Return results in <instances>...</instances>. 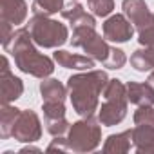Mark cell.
I'll return each instance as SVG.
<instances>
[{
	"label": "cell",
	"mask_w": 154,
	"mask_h": 154,
	"mask_svg": "<svg viewBox=\"0 0 154 154\" xmlns=\"http://www.w3.org/2000/svg\"><path fill=\"white\" fill-rule=\"evenodd\" d=\"M109 82V76L105 71H84L78 74H72L67 80V91L72 103V109L82 118L94 116V111H98V100L100 94H103V89Z\"/></svg>",
	"instance_id": "6da1fadb"
},
{
	"label": "cell",
	"mask_w": 154,
	"mask_h": 154,
	"mask_svg": "<svg viewBox=\"0 0 154 154\" xmlns=\"http://www.w3.org/2000/svg\"><path fill=\"white\" fill-rule=\"evenodd\" d=\"M6 51L13 54L15 65L22 72L31 74L35 78H47L54 71V62L35 47V40L27 27H20L13 33Z\"/></svg>",
	"instance_id": "7a4b0ae2"
},
{
	"label": "cell",
	"mask_w": 154,
	"mask_h": 154,
	"mask_svg": "<svg viewBox=\"0 0 154 154\" xmlns=\"http://www.w3.org/2000/svg\"><path fill=\"white\" fill-rule=\"evenodd\" d=\"M103 103L98 109V120L105 127H112L123 122L127 116V87L122 80H109L103 89Z\"/></svg>",
	"instance_id": "3957f363"
},
{
	"label": "cell",
	"mask_w": 154,
	"mask_h": 154,
	"mask_svg": "<svg viewBox=\"0 0 154 154\" xmlns=\"http://www.w3.org/2000/svg\"><path fill=\"white\" fill-rule=\"evenodd\" d=\"M27 29L35 44L44 49H58L69 38V29L65 24L44 15H33L27 22Z\"/></svg>",
	"instance_id": "277c9868"
},
{
	"label": "cell",
	"mask_w": 154,
	"mask_h": 154,
	"mask_svg": "<svg viewBox=\"0 0 154 154\" xmlns=\"http://www.w3.org/2000/svg\"><path fill=\"white\" fill-rule=\"evenodd\" d=\"M100 141H102L100 120H96L94 116L82 118L69 127L67 145H69V150L72 152H78V154L93 152L98 149Z\"/></svg>",
	"instance_id": "5b68a950"
},
{
	"label": "cell",
	"mask_w": 154,
	"mask_h": 154,
	"mask_svg": "<svg viewBox=\"0 0 154 154\" xmlns=\"http://www.w3.org/2000/svg\"><path fill=\"white\" fill-rule=\"evenodd\" d=\"M72 47H80L87 53V56H91L93 60L98 62H105L109 53H111V45L105 42V38H102L94 27L91 26H82V27H74L72 29V38H71Z\"/></svg>",
	"instance_id": "8992f818"
},
{
	"label": "cell",
	"mask_w": 154,
	"mask_h": 154,
	"mask_svg": "<svg viewBox=\"0 0 154 154\" xmlns=\"http://www.w3.org/2000/svg\"><path fill=\"white\" fill-rule=\"evenodd\" d=\"M13 138L22 143H33L42 138V123L35 111L31 109L20 111L15 129H13Z\"/></svg>",
	"instance_id": "52a82bcc"
},
{
	"label": "cell",
	"mask_w": 154,
	"mask_h": 154,
	"mask_svg": "<svg viewBox=\"0 0 154 154\" xmlns=\"http://www.w3.org/2000/svg\"><path fill=\"white\" fill-rule=\"evenodd\" d=\"M44 123L51 136H63L69 132L71 123L65 118V105L63 102H44Z\"/></svg>",
	"instance_id": "ba28073f"
},
{
	"label": "cell",
	"mask_w": 154,
	"mask_h": 154,
	"mask_svg": "<svg viewBox=\"0 0 154 154\" xmlns=\"http://www.w3.org/2000/svg\"><path fill=\"white\" fill-rule=\"evenodd\" d=\"M134 35V26L125 15H112L103 22V38L109 42H118L123 44L131 40Z\"/></svg>",
	"instance_id": "9c48e42d"
},
{
	"label": "cell",
	"mask_w": 154,
	"mask_h": 154,
	"mask_svg": "<svg viewBox=\"0 0 154 154\" xmlns=\"http://www.w3.org/2000/svg\"><path fill=\"white\" fill-rule=\"evenodd\" d=\"M122 8H123V15L131 20L136 31H141L150 24H154V13L149 11L145 0H123Z\"/></svg>",
	"instance_id": "30bf717a"
},
{
	"label": "cell",
	"mask_w": 154,
	"mask_h": 154,
	"mask_svg": "<svg viewBox=\"0 0 154 154\" xmlns=\"http://www.w3.org/2000/svg\"><path fill=\"white\" fill-rule=\"evenodd\" d=\"M0 82H2V105L11 103V102L18 100L22 96L24 84L18 76H15L11 72L8 56H2V76H0Z\"/></svg>",
	"instance_id": "8fae6325"
},
{
	"label": "cell",
	"mask_w": 154,
	"mask_h": 154,
	"mask_svg": "<svg viewBox=\"0 0 154 154\" xmlns=\"http://www.w3.org/2000/svg\"><path fill=\"white\" fill-rule=\"evenodd\" d=\"M27 18L26 0H0V20H6L13 26L24 24Z\"/></svg>",
	"instance_id": "7c38bea8"
},
{
	"label": "cell",
	"mask_w": 154,
	"mask_h": 154,
	"mask_svg": "<svg viewBox=\"0 0 154 154\" xmlns=\"http://www.w3.org/2000/svg\"><path fill=\"white\" fill-rule=\"evenodd\" d=\"M54 62L63 67V69H76V71H91L94 67V60L91 56H84V54H74L69 51H62L56 49L54 51Z\"/></svg>",
	"instance_id": "4fadbf2b"
},
{
	"label": "cell",
	"mask_w": 154,
	"mask_h": 154,
	"mask_svg": "<svg viewBox=\"0 0 154 154\" xmlns=\"http://www.w3.org/2000/svg\"><path fill=\"white\" fill-rule=\"evenodd\" d=\"M127 87V98L131 103L143 107V105H154V85L147 82H129L125 84Z\"/></svg>",
	"instance_id": "5bb4252c"
},
{
	"label": "cell",
	"mask_w": 154,
	"mask_h": 154,
	"mask_svg": "<svg viewBox=\"0 0 154 154\" xmlns=\"http://www.w3.org/2000/svg\"><path fill=\"white\" fill-rule=\"evenodd\" d=\"M132 145L140 154H154V125H136L132 129Z\"/></svg>",
	"instance_id": "9a60e30c"
},
{
	"label": "cell",
	"mask_w": 154,
	"mask_h": 154,
	"mask_svg": "<svg viewBox=\"0 0 154 154\" xmlns=\"http://www.w3.org/2000/svg\"><path fill=\"white\" fill-rule=\"evenodd\" d=\"M62 17L74 27H82V26H91V27H96V20H94V15H89L82 4L74 2V4H69L67 8L62 9Z\"/></svg>",
	"instance_id": "2e32d148"
},
{
	"label": "cell",
	"mask_w": 154,
	"mask_h": 154,
	"mask_svg": "<svg viewBox=\"0 0 154 154\" xmlns=\"http://www.w3.org/2000/svg\"><path fill=\"white\" fill-rule=\"evenodd\" d=\"M40 94L44 102H65V96L69 94V91L62 82L54 78H42Z\"/></svg>",
	"instance_id": "e0dca14e"
},
{
	"label": "cell",
	"mask_w": 154,
	"mask_h": 154,
	"mask_svg": "<svg viewBox=\"0 0 154 154\" xmlns=\"http://www.w3.org/2000/svg\"><path fill=\"white\" fill-rule=\"evenodd\" d=\"M131 147H132V129L123 131L120 134H111L103 143V152L123 154V152H129Z\"/></svg>",
	"instance_id": "ac0fdd59"
},
{
	"label": "cell",
	"mask_w": 154,
	"mask_h": 154,
	"mask_svg": "<svg viewBox=\"0 0 154 154\" xmlns=\"http://www.w3.org/2000/svg\"><path fill=\"white\" fill-rule=\"evenodd\" d=\"M18 114H20V109L13 107L9 103H4L2 109H0V136L4 140L13 138V129H15Z\"/></svg>",
	"instance_id": "d6986e66"
},
{
	"label": "cell",
	"mask_w": 154,
	"mask_h": 154,
	"mask_svg": "<svg viewBox=\"0 0 154 154\" xmlns=\"http://www.w3.org/2000/svg\"><path fill=\"white\" fill-rule=\"evenodd\" d=\"M131 65L140 72L152 71L154 69V45L134 51L131 56Z\"/></svg>",
	"instance_id": "ffe728a7"
},
{
	"label": "cell",
	"mask_w": 154,
	"mask_h": 154,
	"mask_svg": "<svg viewBox=\"0 0 154 154\" xmlns=\"http://www.w3.org/2000/svg\"><path fill=\"white\" fill-rule=\"evenodd\" d=\"M63 8V0H33V15L53 17L56 13H62Z\"/></svg>",
	"instance_id": "44dd1931"
},
{
	"label": "cell",
	"mask_w": 154,
	"mask_h": 154,
	"mask_svg": "<svg viewBox=\"0 0 154 154\" xmlns=\"http://www.w3.org/2000/svg\"><path fill=\"white\" fill-rule=\"evenodd\" d=\"M87 8L94 17H109L114 9V0H87Z\"/></svg>",
	"instance_id": "7402d4cb"
},
{
	"label": "cell",
	"mask_w": 154,
	"mask_h": 154,
	"mask_svg": "<svg viewBox=\"0 0 154 154\" xmlns=\"http://www.w3.org/2000/svg\"><path fill=\"white\" fill-rule=\"evenodd\" d=\"M127 63V56L122 49H116V47H111V53L107 56V60L103 62V65L107 69H122L123 65Z\"/></svg>",
	"instance_id": "603a6c76"
},
{
	"label": "cell",
	"mask_w": 154,
	"mask_h": 154,
	"mask_svg": "<svg viewBox=\"0 0 154 154\" xmlns=\"http://www.w3.org/2000/svg\"><path fill=\"white\" fill-rule=\"evenodd\" d=\"M134 125H154V107L152 105H143L140 107L134 116Z\"/></svg>",
	"instance_id": "cb8c5ba5"
},
{
	"label": "cell",
	"mask_w": 154,
	"mask_h": 154,
	"mask_svg": "<svg viewBox=\"0 0 154 154\" xmlns=\"http://www.w3.org/2000/svg\"><path fill=\"white\" fill-rule=\"evenodd\" d=\"M138 42L145 47H150L154 45V24H150L149 27L138 31Z\"/></svg>",
	"instance_id": "d4e9b609"
},
{
	"label": "cell",
	"mask_w": 154,
	"mask_h": 154,
	"mask_svg": "<svg viewBox=\"0 0 154 154\" xmlns=\"http://www.w3.org/2000/svg\"><path fill=\"white\" fill-rule=\"evenodd\" d=\"M45 150H47V152H53V150L67 152V150H69V145H67V138H63V136H54V140L49 143V147H47Z\"/></svg>",
	"instance_id": "484cf974"
},
{
	"label": "cell",
	"mask_w": 154,
	"mask_h": 154,
	"mask_svg": "<svg viewBox=\"0 0 154 154\" xmlns=\"http://www.w3.org/2000/svg\"><path fill=\"white\" fill-rule=\"evenodd\" d=\"M0 26H2V47L6 49L8 45H9V42H11V38H13V29L11 27H15L13 24H9V22H6V20H0Z\"/></svg>",
	"instance_id": "4316f807"
},
{
	"label": "cell",
	"mask_w": 154,
	"mask_h": 154,
	"mask_svg": "<svg viewBox=\"0 0 154 154\" xmlns=\"http://www.w3.org/2000/svg\"><path fill=\"white\" fill-rule=\"evenodd\" d=\"M29 150H31V152H40V149H38V147H24L20 152H29Z\"/></svg>",
	"instance_id": "83f0119b"
},
{
	"label": "cell",
	"mask_w": 154,
	"mask_h": 154,
	"mask_svg": "<svg viewBox=\"0 0 154 154\" xmlns=\"http://www.w3.org/2000/svg\"><path fill=\"white\" fill-rule=\"evenodd\" d=\"M149 82L154 85V69H152V72H150V76H149Z\"/></svg>",
	"instance_id": "f1b7e54d"
},
{
	"label": "cell",
	"mask_w": 154,
	"mask_h": 154,
	"mask_svg": "<svg viewBox=\"0 0 154 154\" xmlns=\"http://www.w3.org/2000/svg\"><path fill=\"white\" fill-rule=\"evenodd\" d=\"M74 2H78V0H74Z\"/></svg>",
	"instance_id": "f546056e"
}]
</instances>
